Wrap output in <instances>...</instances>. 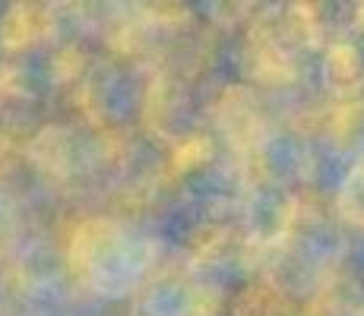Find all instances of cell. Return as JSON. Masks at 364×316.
<instances>
[{
	"label": "cell",
	"instance_id": "1",
	"mask_svg": "<svg viewBox=\"0 0 364 316\" xmlns=\"http://www.w3.org/2000/svg\"><path fill=\"white\" fill-rule=\"evenodd\" d=\"M339 209L355 228L364 231V158L348 171L346 184L339 193Z\"/></svg>",
	"mask_w": 364,
	"mask_h": 316
}]
</instances>
